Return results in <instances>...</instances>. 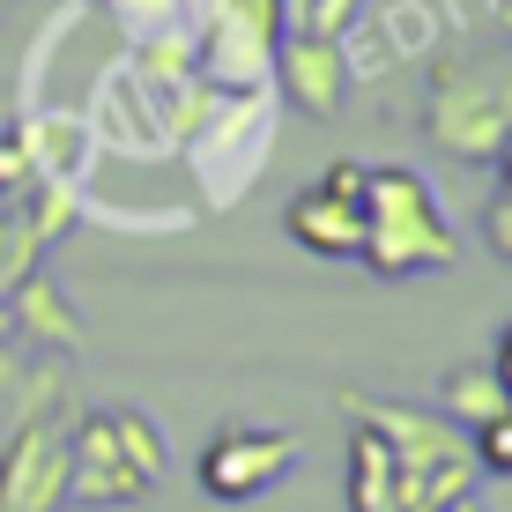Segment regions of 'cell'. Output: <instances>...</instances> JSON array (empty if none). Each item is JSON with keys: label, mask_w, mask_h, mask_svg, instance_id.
<instances>
[{"label": "cell", "mask_w": 512, "mask_h": 512, "mask_svg": "<svg viewBox=\"0 0 512 512\" xmlns=\"http://www.w3.org/2000/svg\"><path fill=\"white\" fill-rule=\"evenodd\" d=\"M8 320H15V342L38 349V357H82V349H90V327H82L75 297H67L45 268L8 290Z\"/></svg>", "instance_id": "8"}, {"label": "cell", "mask_w": 512, "mask_h": 512, "mask_svg": "<svg viewBox=\"0 0 512 512\" xmlns=\"http://www.w3.org/2000/svg\"><path fill=\"white\" fill-rule=\"evenodd\" d=\"M297 468V438L275 431V423H231L201 446V490L216 505H245V498H268L275 483H290Z\"/></svg>", "instance_id": "5"}, {"label": "cell", "mask_w": 512, "mask_h": 512, "mask_svg": "<svg viewBox=\"0 0 512 512\" xmlns=\"http://www.w3.org/2000/svg\"><path fill=\"white\" fill-rule=\"evenodd\" d=\"M468 453H475V468H483V475H512V409L490 416V423H475Z\"/></svg>", "instance_id": "17"}, {"label": "cell", "mask_w": 512, "mask_h": 512, "mask_svg": "<svg viewBox=\"0 0 512 512\" xmlns=\"http://www.w3.org/2000/svg\"><path fill=\"white\" fill-rule=\"evenodd\" d=\"M342 416L364 423V431L394 453V468L416 483V498L438 505V512H446L453 498H468L475 475H483L475 453H468V431L453 416H438V409L423 416V409H409V401H386V394H342Z\"/></svg>", "instance_id": "3"}, {"label": "cell", "mask_w": 512, "mask_h": 512, "mask_svg": "<svg viewBox=\"0 0 512 512\" xmlns=\"http://www.w3.org/2000/svg\"><path fill=\"white\" fill-rule=\"evenodd\" d=\"M30 179H38V149L23 141V127H15V134H0V201H15Z\"/></svg>", "instance_id": "18"}, {"label": "cell", "mask_w": 512, "mask_h": 512, "mask_svg": "<svg viewBox=\"0 0 512 512\" xmlns=\"http://www.w3.org/2000/svg\"><path fill=\"white\" fill-rule=\"evenodd\" d=\"M38 268H45V238L30 231L15 208H0V297H8L23 275H38Z\"/></svg>", "instance_id": "15"}, {"label": "cell", "mask_w": 512, "mask_h": 512, "mask_svg": "<svg viewBox=\"0 0 512 512\" xmlns=\"http://www.w3.org/2000/svg\"><path fill=\"white\" fill-rule=\"evenodd\" d=\"M409 498H416V483L394 468V453L364 423H349V512H401Z\"/></svg>", "instance_id": "11"}, {"label": "cell", "mask_w": 512, "mask_h": 512, "mask_svg": "<svg viewBox=\"0 0 512 512\" xmlns=\"http://www.w3.org/2000/svg\"><path fill=\"white\" fill-rule=\"evenodd\" d=\"M312 186L334 193V201H357V208H364V164H357V156H334V164H327Z\"/></svg>", "instance_id": "19"}, {"label": "cell", "mask_w": 512, "mask_h": 512, "mask_svg": "<svg viewBox=\"0 0 512 512\" xmlns=\"http://www.w3.org/2000/svg\"><path fill=\"white\" fill-rule=\"evenodd\" d=\"M0 342H15V320H8V297H0Z\"/></svg>", "instance_id": "23"}, {"label": "cell", "mask_w": 512, "mask_h": 512, "mask_svg": "<svg viewBox=\"0 0 512 512\" xmlns=\"http://www.w3.org/2000/svg\"><path fill=\"white\" fill-rule=\"evenodd\" d=\"M364 268L401 282V275H438L461 260V238H453L446 208L423 171L409 164H364Z\"/></svg>", "instance_id": "1"}, {"label": "cell", "mask_w": 512, "mask_h": 512, "mask_svg": "<svg viewBox=\"0 0 512 512\" xmlns=\"http://www.w3.org/2000/svg\"><path fill=\"white\" fill-rule=\"evenodd\" d=\"M349 0H275V38H342Z\"/></svg>", "instance_id": "16"}, {"label": "cell", "mask_w": 512, "mask_h": 512, "mask_svg": "<svg viewBox=\"0 0 512 512\" xmlns=\"http://www.w3.org/2000/svg\"><path fill=\"white\" fill-rule=\"evenodd\" d=\"M282 231L305 245V253H320V260H357L364 253V208L357 201H334V193H320V186H305L290 208H282Z\"/></svg>", "instance_id": "10"}, {"label": "cell", "mask_w": 512, "mask_h": 512, "mask_svg": "<svg viewBox=\"0 0 512 512\" xmlns=\"http://www.w3.org/2000/svg\"><path fill=\"white\" fill-rule=\"evenodd\" d=\"M104 416H112L119 461L141 475V490H156V483L171 475V446H164V431H156V416H141V409H104Z\"/></svg>", "instance_id": "13"}, {"label": "cell", "mask_w": 512, "mask_h": 512, "mask_svg": "<svg viewBox=\"0 0 512 512\" xmlns=\"http://www.w3.org/2000/svg\"><path fill=\"white\" fill-rule=\"evenodd\" d=\"M446 512H483V498H475V490H468V498H453Z\"/></svg>", "instance_id": "22"}, {"label": "cell", "mask_w": 512, "mask_h": 512, "mask_svg": "<svg viewBox=\"0 0 512 512\" xmlns=\"http://www.w3.org/2000/svg\"><path fill=\"white\" fill-rule=\"evenodd\" d=\"M268 67H275L282 97H290L305 119H334V112H342L349 60H342V45H334V38H275Z\"/></svg>", "instance_id": "7"}, {"label": "cell", "mask_w": 512, "mask_h": 512, "mask_svg": "<svg viewBox=\"0 0 512 512\" xmlns=\"http://www.w3.org/2000/svg\"><path fill=\"white\" fill-rule=\"evenodd\" d=\"M483 238H490V253H505V260H512V186L490 193V208H483Z\"/></svg>", "instance_id": "20"}, {"label": "cell", "mask_w": 512, "mask_h": 512, "mask_svg": "<svg viewBox=\"0 0 512 512\" xmlns=\"http://www.w3.org/2000/svg\"><path fill=\"white\" fill-rule=\"evenodd\" d=\"M498 186H512V134H505V149H498Z\"/></svg>", "instance_id": "21"}, {"label": "cell", "mask_w": 512, "mask_h": 512, "mask_svg": "<svg viewBox=\"0 0 512 512\" xmlns=\"http://www.w3.org/2000/svg\"><path fill=\"white\" fill-rule=\"evenodd\" d=\"M8 208H15V216H23L45 245H52V238H67V231H75V179H45V171H38V179L15 193Z\"/></svg>", "instance_id": "14"}, {"label": "cell", "mask_w": 512, "mask_h": 512, "mask_svg": "<svg viewBox=\"0 0 512 512\" xmlns=\"http://www.w3.org/2000/svg\"><path fill=\"white\" fill-rule=\"evenodd\" d=\"M512 409V386L498 379V364H453L446 379H438V416H453L461 431H475V423H490V416H505Z\"/></svg>", "instance_id": "12"}, {"label": "cell", "mask_w": 512, "mask_h": 512, "mask_svg": "<svg viewBox=\"0 0 512 512\" xmlns=\"http://www.w3.org/2000/svg\"><path fill=\"white\" fill-rule=\"evenodd\" d=\"M423 134L438 156L453 164H498L505 134H512V60H431L423 75Z\"/></svg>", "instance_id": "2"}, {"label": "cell", "mask_w": 512, "mask_h": 512, "mask_svg": "<svg viewBox=\"0 0 512 512\" xmlns=\"http://www.w3.org/2000/svg\"><path fill=\"white\" fill-rule=\"evenodd\" d=\"M67 409H45L0 438V512H67Z\"/></svg>", "instance_id": "4"}, {"label": "cell", "mask_w": 512, "mask_h": 512, "mask_svg": "<svg viewBox=\"0 0 512 512\" xmlns=\"http://www.w3.org/2000/svg\"><path fill=\"white\" fill-rule=\"evenodd\" d=\"M134 498H149V490H141V475L119 461L112 416L75 409V423H67V505H134Z\"/></svg>", "instance_id": "6"}, {"label": "cell", "mask_w": 512, "mask_h": 512, "mask_svg": "<svg viewBox=\"0 0 512 512\" xmlns=\"http://www.w3.org/2000/svg\"><path fill=\"white\" fill-rule=\"evenodd\" d=\"M67 364L60 357H30L23 342H0V438L15 423L45 416V409H67Z\"/></svg>", "instance_id": "9"}]
</instances>
